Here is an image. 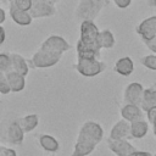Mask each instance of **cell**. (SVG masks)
Here are the masks:
<instances>
[{"label":"cell","instance_id":"1","mask_svg":"<svg viewBox=\"0 0 156 156\" xmlns=\"http://www.w3.org/2000/svg\"><path fill=\"white\" fill-rule=\"evenodd\" d=\"M80 37L77 41V58H100V30L94 21H82Z\"/></svg>","mask_w":156,"mask_h":156},{"label":"cell","instance_id":"2","mask_svg":"<svg viewBox=\"0 0 156 156\" xmlns=\"http://www.w3.org/2000/svg\"><path fill=\"white\" fill-rule=\"evenodd\" d=\"M24 132L21 128L17 118L6 119L1 126L0 138L4 143L10 145H21L24 139Z\"/></svg>","mask_w":156,"mask_h":156},{"label":"cell","instance_id":"3","mask_svg":"<svg viewBox=\"0 0 156 156\" xmlns=\"http://www.w3.org/2000/svg\"><path fill=\"white\" fill-rule=\"evenodd\" d=\"M107 5V0H80L76 9V16L82 21H94Z\"/></svg>","mask_w":156,"mask_h":156},{"label":"cell","instance_id":"4","mask_svg":"<svg viewBox=\"0 0 156 156\" xmlns=\"http://www.w3.org/2000/svg\"><path fill=\"white\" fill-rule=\"evenodd\" d=\"M62 54H57V52H52L49 50H44L41 48H39L38 51H35L33 54V56L30 57V65L34 68H48V67H52L56 63H58L60 58H61Z\"/></svg>","mask_w":156,"mask_h":156},{"label":"cell","instance_id":"5","mask_svg":"<svg viewBox=\"0 0 156 156\" xmlns=\"http://www.w3.org/2000/svg\"><path fill=\"white\" fill-rule=\"evenodd\" d=\"M76 69L84 77H95L105 69V63L99 58H78Z\"/></svg>","mask_w":156,"mask_h":156},{"label":"cell","instance_id":"6","mask_svg":"<svg viewBox=\"0 0 156 156\" xmlns=\"http://www.w3.org/2000/svg\"><path fill=\"white\" fill-rule=\"evenodd\" d=\"M96 145H98V143L94 139L78 132L77 140L73 146V151H72L71 156H88L95 150Z\"/></svg>","mask_w":156,"mask_h":156},{"label":"cell","instance_id":"7","mask_svg":"<svg viewBox=\"0 0 156 156\" xmlns=\"http://www.w3.org/2000/svg\"><path fill=\"white\" fill-rule=\"evenodd\" d=\"M56 9L52 2L49 0H33L32 6L29 9V13L32 18H45L55 15Z\"/></svg>","mask_w":156,"mask_h":156},{"label":"cell","instance_id":"8","mask_svg":"<svg viewBox=\"0 0 156 156\" xmlns=\"http://www.w3.org/2000/svg\"><path fill=\"white\" fill-rule=\"evenodd\" d=\"M138 35L143 40L156 39V16H150L143 20L135 28Z\"/></svg>","mask_w":156,"mask_h":156},{"label":"cell","instance_id":"9","mask_svg":"<svg viewBox=\"0 0 156 156\" xmlns=\"http://www.w3.org/2000/svg\"><path fill=\"white\" fill-rule=\"evenodd\" d=\"M41 49L44 50H49L52 52H57V54H63L65 51H67L71 46L67 43V40L63 37L60 35H50L40 45Z\"/></svg>","mask_w":156,"mask_h":156},{"label":"cell","instance_id":"10","mask_svg":"<svg viewBox=\"0 0 156 156\" xmlns=\"http://www.w3.org/2000/svg\"><path fill=\"white\" fill-rule=\"evenodd\" d=\"M107 147L116 156H129L136 149L128 141V139H110L107 140Z\"/></svg>","mask_w":156,"mask_h":156},{"label":"cell","instance_id":"11","mask_svg":"<svg viewBox=\"0 0 156 156\" xmlns=\"http://www.w3.org/2000/svg\"><path fill=\"white\" fill-rule=\"evenodd\" d=\"M144 87L140 83L133 82L129 83L123 91V100L124 104H135V105H140L141 98H143V93H144Z\"/></svg>","mask_w":156,"mask_h":156},{"label":"cell","instance_id":"12","mask_svg":"<svg viewBox=\"0 0 156 156\" xmlns=\"http://www.w3.org/2000/svg\"><path fill=\"white\" fill-rule=\"evenodd\" d=\"M110 139H132L130 135V122L126 119L117 121L110 132Z\"/></svg>","mask_w":156,"mask_h":156},{"label":"cell","instance_id":"13","mask_svg":"<svg viewBox=\"0 0 156 156\" xmlns=\"http://www.w3.org/2000/svg\"><path fill=\"white\" fill-rule=\"evenodd\" d=\"M79 132L83 133V134H85V135H88V136H90V138L94 139L98 144L102 140V136H104L102 127H101L99 123L94 122V121H87V122H84V123L82 124Z\"/></svg>","mask_w":156,"mask_h":156},{"label":"cell","instance_id":"14","mask_svg":"<svg viewBox=\"0 0 156 156\" xmlns=\"http://www.w3.org/2000/svg\"><path fill=\"white\" fill-rule=\"evenodd\" d=\"M10 16L13 20V22L20 24V26H29L32 23V21H33L29 11L20 10L12 2L10 4Z\"/></svg>","mask_w":156,"mask_h":156},{"label":"cell","instance_id":"15","mask_svg":"<svg viewBox=\"0 0 156 156\" xmlns=\"http://www.w3.org/2000/svg\"><path fill=\"white\" fill-rule=\"evenodd\" d=\"M121 116L128 122H133L143 118V110L139 105L135 104H124L121 108Z\"/></svg>","mask_w":156,"mask_h":156},{"label":"cell","instance_id":"16","mask_svg":"<svg viewBox=\"0 0 156 156\" xmlns=\"http://www.w3.org/2000/svg\"><path fill=\"white\" fill-rule=\"evenodd\" d=\"M115 72H117L121 76L128 77L133 73L134 71V62L129 56H123L121 58H118L115 62V67H113Z\"/></svg>","mask_w":156,"mask_h":156},{"label":"cell","instance_id":"17","mask_svg":"<svg viewBox=\"0 0 156 156\" xmlns=\"http://www.w3.org/2000/svg\"><path fill=\"white\" fill-rule=\"evenodd\" d=\"M7 76V80H9V85H10V89L12 93H18V91H22L26 87V77L17 73V72H13V71H10L6 73Z\"/></svg>","mask_w":156,"mask_h":156},{"label":"cell","instance_id":"18","mask_svg":"<svg viewBox=\"0 0 156 156\" xmlns=\"http://www.w3.org/2000/svg\"><path fill=\"white\" fill-rule=\"evenodd\" d=\"M10 56H11V63H12L11 71L17 72V73L26 77L29 72V67H28L26 58L23 56H21L20 54H10Z\"/></svg>","mask_w":156,"mask_h":156},{"label":"cell","instance_id":"19","mask_svg":"<svg viewBox=\"0 0 156 156\" xmlns=\"http://www.w3.org/2000/svg\"><path fill=\"white\" fill-rule=\"evenodd\" d=\"M39 144L43 147V150H45L46 152L50 154H55L60 149V143L57 141L56 138H54L52 135L49 134H40L39 135Z\"/></svg>","mask_w":156,"mask_h":156},{"label":"cell","instance_id":"20","mask_svg":"<svg viewBox=\"0 0 156 156\" xmlns=\"http://www.w3.org/2000/svg\"><path fill=\"white\" fill-rule=\"evenodd\" d=\"M139 106L141 107V110L144 112H146L149 108L156 106V89H155V87H150V88L144 89L143 98H141Z\"/></svg>","mask_w":156,"mask_h":156},{"label":"cell","instance_id":"21","mask_svg":"<svg viewBox=\"0 0 156 156\" xmlns=\"http://www.w3.org/2000/svg\"><path fill=\"white\" fill-rule=\"evenodd\" d=\"M149 130V124L144 118L130 122V135L134 139H141L146 135Z\"/></svg>","mask_w":156,"mask_h":156},{"label":"cell","instance_id":"22","mask_svg":"<svg viewBox=\"0 0 156 156\" xmlns=\"http://www.w3.org/2000/svg\"><path fill=\"white\" fill-rule=\"evenodd\" d=\"M17 121L21 126V128L23 129L24 133H29L32 130H34L39 123V116L37 113H30L23 117H17Z\"/></svg>","mask_w":156,"mask_h":156},{"label":"cell","instance_id":"23","mask_svg":"<svg viewBox=\"0 0 156 156\" xmlns=\"http://www.w3.org/2000/svg\"><path fill=\"white\" fill-rule=\"evenodd\" d=\"M116 44V39L111 30L102 29L100 30V45L101 49H112Z\"/></svg>","mask_w":156,"mask_h":156},{"label":"cell","instance_id":"24","mask_svg":"<svg viewBox=\"0 0 156 156\" xmlns=\"http://www.w3.org/2000/svg\"><path fill=\"white\" fill-rule=\"evenodd\" d=\"M140 62L144 67L151 69V71H156V54H151V55H145L140 58Z\"/></svg>","mask_w":156,"mask_h":156},{"label":"cell","instance_id":"25","mask_svg":"<svg viewBox=\"0 0 156 156\" xmlns=\"http://www.w3.org/2000/svg\"><path fill=\"white\" fill-rule=\"evenodd\" d=\"M11 56L10 54H0V72H10L11 71Z\"/></svg>","mask_w":156,"mask_h":156},{"label":"cell","instance_id":"26","mask_svg":"<svg viewBox=\"0 0 156 156\" xmlns=\"http://www.w3.org/2000/svg\"><path fill=\"white\" fill-rule=\"evenodd\" d=\"M0 93L4 94V95L11 93L9 80H7V76H6L5 72H0Z\"/></svg>","mask_w":156,"mask_h":156},{"label":"cell","instance_id":"27","mask_svg":"<svg viewBox=\"0 0 156 156\" xmlns=\"http://www.w3.org/2000/svg\"><path fill=\"white\" fill-rule=\"evenodd\" d=\"M32 1L33 0H12L11 2L18 7L20 10H23V11H29L30 6H32Z\"/></svg>","mask_w":156,"mask_h":156},{"label":"cell","instance_id":"28","mask_svg":"<svg viewBox=\"0 0 156 156\" xmlns=\"http://www.w3.org/2000/svg\"><path fill=\"white\" fill-rule=\"evenodd\" d=\"M146 117H147V121L152 124V127H156V106L146 111Z\"/></svg>","mask_w":156,"mask_h":156},{"label":"cell","instance_id":"29","mask_svg":"<svg viewBox=\"0 0 156 156\" xmlns=\"http://www.w3.org/2000/svg\"><path fill=\"white\" fill-rule=\"evenodd\" d=\"M0 156H17V152L13 149H11V147L1 146V149H0Z\"/></svg>","mask_w":156,"mask_h":156},{"label":"cell","instance_id":"30","mask_svg":"<svg viewBox=\"0 0 156 156\" xmlns=\"http://www.w3.org/2000/svg\"><path fill=\"white\" fill-rule=\"evenodd\" d=\"M143 43L145 44V46L151 50L154 54H156V39H151V40H143Z\"/></svg>","mask_w":156,"mask_h":156},{"label":"cell","instance_id":"31","mask_svg":"<svg viewBox=\"0 0 156 156\" xmlns=\"http://www.w3.org/2000/svg\"><path fill=\"white\" fill-rule=\"evenodd\" d=\"M113 2H115V5H116L117 7H119V9H127V7L130 5L132 0H113Z\"/></svg>","mask_w":156,"mask_h":156},{"label":"cell","instance_id":"32","mask_svg":"<svg viewBox=\"0 0 156 156\" xmlns=\"http://www.w3.org/2000/svg\"><path fill=\"white\" fill-rule=\"evenodd\" d=\"M129 156H154V155H151L150 152H147V151H138V150H135L133 154H130Z\"/></svg>","mask_w":156,"mask_h":156},{"label":"cell","instance_id":"33","mask_svg":"<svg viewBox=\"0 0 156 156\" xmlns=\"http://www.w3.org/2000/svg\"><path fill=\"white\" fill-rule=\"evenodd\" d=\"M5 38H6V34H5V29L1 27L0 24V44H2L5 41Z\"/></svg>","mask_w":156,"mask_h":156},{"label":"cell","instance_id":"34","mask_svg":"<svg viewBox=\"0 0 156 156\" xmlns=\"http://www.w3.org/2000/svg\"><path fill=\"white\" fill-rule=\"evenodd\" d=\"M5 20H6V15H5V11L0 7V24H2L4 22H5Z\"/></svg>","mask_w":156,"mask_h":156},{"label":"cell","instance_id":"35","mask_svg":"<svg viewBox=\"0 0 156 156\" xmlns=\"http://www.w3.org/2000/svg\"><path fill=\"white\" fill-rule=\"evenodd\" d=\"M49 1H50V2H52V4H55V2H58L60 0H49Z\"/></svg>","mask_w":156,"mask_h":156},{"label":"cell","instance_id":"36","mask_svg":"<svg viewBox=\"0 0 156 156\" xmlns=\"http://www.w3.org/2000/svg\"><path fill=\"white\" fill-rule=\"evenodd\" d=\"M154 135L156 136V127H154Z\"/></svg>","mask_w":156,"mask_h":156},{"label":"cell","instance_id":"37","mask_svg":"<svg viewBox=\"0 0 156 156\" xmlns=\"http://www.w3.org/2000/svg\"><path fill=\"white\" fill-rule=\"evenodd\" d=\"M152 1V4H154V6H156V0H151Z\"/></svg>","mask_w":156,"mask_h":156},{"label":"cell","instance_id":"38","mask_svg":"<svg viewBox=\"0 0 156 156\" xmlns=\"http://www.w3.org/2000/svg\"><path fill=\"white\" fill-rule=\"evenodd\" d=\"M7 1H10V2H11V1H12V0H7Z\"/></svg>","mask_w":156,"mask_h":156},{"label":"cell","instance_id":"39","mask_svg":"<svg viewBox=\"0 0 156 156\" xmlns=\"http://www.w3.org/2000/svg\"><path fill=\"white\" fill-rule=\"evenodd\" d=\"M154 87H155V89H156V85H154Z\"/></svg>","mask_w":156,"mask_h":156},{"label":"cell","instance_id":"40","mask_svg":"<svg viewBox=\"0 0 156 156\" xmlns=\"http://www.w3.org/2000/svg\"><path fill=\"white\" fill-rule=\"evenodd\" d=\"M154 156H156V154H155V155H154Z\"/></svg>","mask_w":156,"mask_h":156},{"label":"cell","instance_id":"41","mask_svg":"<svg viewBox=\"0 0 156 156\" xmlns=\"http://www.w3.org/2000/svg\"><path fill=\"white\" fill-rule=\"evenodd\" d=\"M0 149H1V146H0Z\"/></svg>","mask_w":156,"mask_h":156},{"label":"cell","instance_id":"42","mask_svg":"<svg viewBox=\"0 0 156 156\" xmlns=\"http://www.w3.org/2000/svg\"><path fill=\"white\" fill-rule=\"evenodd\" d=\"M0 94H1V93H0Z\"/></svg>","mask_w":156,"mask_h":156}]
</instances>
